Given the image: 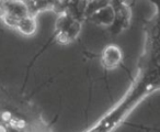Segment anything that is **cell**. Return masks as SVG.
I'll list each match as a JSON object with an SVG mask.
<instances>
[{"label": "cell", "instance_id": "cell-1", "mask_svg": "<svg viewBox=\"0 0 160 132\" xmlns=\"http://www.w3.org/2000/svg\"><path fill=\"white\" fill-rule=\"evenodd\" d=\"M1 118H2L3 121H10L11 120V114L9 111H5L1 114Z\"/></svg>", "mask_w": 160, "mask_h": 132}, {"label": "cell", "instance_id": "cell-2", "mask_svg": "<svg viewBox=\"0 0 160 132\" xmlns=\"http://www.w3.org/2000/svg\"><path fill=\"white\" fill-rule=\"evenodd\" d=\"M17 127L18 128H24L25 127V121L24 120H18V122H17Z\"/></svg>", "mask_w": 160, "mask_h": 132}, {"label": "cell", "instance_id": "cell-3", "mask_svg": "<svg viewBox=\"0 0 160 132\" xmlns=\"http://www.w3.org/2000/svg\"><path fill=\"white\" fill-rule=\"evenodd\" d=\"M0 132H7V129L1 124H0Z\"/></svg>", "mask_w": 160, "mask_h": 132}]
</instances>
